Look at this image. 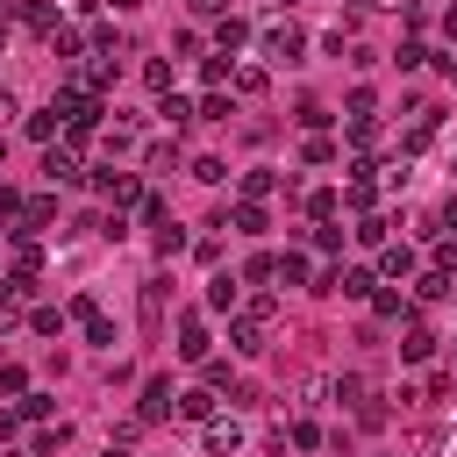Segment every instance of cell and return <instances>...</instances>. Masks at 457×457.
<instances>
[{
  "label": "cell",
  "mask_w": 457,
  "mask_h": 457,
  "mask_svg": "<svg viewBox=\"0 0 457 457\" xmlns=\"http://www.w3.org/2000/svg\"><path fill=\"white\" fill-rule=\"evenodd\" d=\"M271 314H278V300H271V293H257L250 307H236V314H228V343H236L243 357H257V350H264V336H271Z\"/></svg>",
  "instance_id": "cell-1"
},
{
  "label": "cell",
  "mask_w": 457,
  "mask_h": 457,
  "mask_svg": "<svg viewBox=\"0 0 457 457\" xmlns=\"http://www.w3.org/2000/svg\"><path fill=\"white\" fill-rule=\"evenodd\" d=\"M300 50H307V36H300L293 21H264V29H257V57H264V64H300Z\"/></svg>",
  "instance_id": "cell-2"
},
{
  "label": "cell",
  "mask_w": 457,
  "mask_h": 457,
  "mask_svg": "<svg viewBox=\"0 0 457 457\" xmlns=\"http://www.w3.org/2000/svg\"><path fill=\"white\" fill-rule=\"evenodd\" d=\"M79 171H86V164H79V143H64V136L43 143V179H50V186H79Z\"/></svg>",
  "instance_id": "cell-3"
},
{
  "label": "cell",
  "mask_w": 457,
  "mask_h": 457,
  "mask_svg": "<svg viewBox=\"0 0 457 457\" xmlns=\"http://www.w3.org/2000/svg\"><path fill=\"white\" fill-rule=\"evenodd\" d=\"M200 443H207L214 457H236V450H243V421H236V414H207V421H200Z\"/></svg>",
  "instance_id": "cell-4"
},
{
  "label": "cell",
  "mask_w": 457,
  "mask_h": 457,
  "mask_svg": "<svg viewBox=\"0 0 457 457\" xmlns=\"http://www.w3.org/2000/svg\"><path fill=\"white\" fill-rule=\"evenodd\" d=\"M93 186H100L114 207H136V200H143V179H136V171H114V164H100V171H93Z\"/></svg>",
  "instance_id": "cell-5"
},
{
  "label": "cell",
  "mask_w": 457,
  "mask_h": 457,
  "mask_svg": "<svg viewBox=\"0 0 457 457\" xmlns=\"http://www.w3.org/2000/svg\"><path fill=\"white\" fill-rule=\"evenodd\" d=\"M171 400H179V393H171V378H150V386H143V400H136V421H143V428H150V421H164V414H171Z\"/></svg>",
  "instance_id": "cell-6"
},
{
  "label": "cell",
  "mask_w": 457,
  "mask_h": 457,
  "mask_svg": "<svg viewBox=\"0 0 457 457\" xmlns=\"http://www.w3.org/2000/svg\"><path fill=\"white\" fill-rule=\"evenodd\" d=\"M179 357H186V364L214 357V343H207V321H200V314H186V321H179Z\"/></svg>",
  "instance_id": "cell-7"
},
{
  "label": "cell",
  "mask_w": 457,
  "mask_h": 457,
  "mask_svg": "<svg viewBox=\"0 0 457 457\" xmlns=\"http://www.w3.org/2000/svg\"><path fill=\"white\" fill-rule=\"evenodd\" d=\"M400 357H407V364H428V357H436V328L407 314V336H400Z\"/></svg>",
  "instance_id": "cell-8"
},
{
  "label": "cell",
  "mask_w": 457,
  "mask_h": 457,
  "mask_svg": "<svg viewBox=\"0 0 457 457\" xmlns=\"http://www.w3.org/2000/svg\"><path fill=\"white\" fill-rule=\"evenodd\" d=\"M214 407H221V393H214V386H186V393L171 400V414H186V421H207Z\"/></svg>",
  "instance_id": "cell-9"
},
{
  "label": "cell",
  "mask_w": 457,
  "mask_h": 457,
  "mask_svg": "<svg viewBox=\"0 0 457 457\" xmlns=\"http://www.w3.org/2000/svg\"><path fill=\"white\" fill-rule=\"evenodd\" d=\"M236 286H243L236 271H214V278H207V307H214V314H236V307H243V293H236Z\"/></svg>",
  "instance_id": "cell-10"
},
{
  "label": "cell",
  "mask_w": 457,
  "mask_h": 457,
  "mask_svg": "<svg viewBox=\"0 0 457 457\" xmlns=\"http://www.w3.org/2000/svg\"><path fill=\"white\" fill-rule=\"evenodd\" d=\"M164 300H171V278H143V328L150 336L164 328Z\"/></svg>",
  "instance_id": "cell-11"
},
{
  "label": "cell",
  "mask_w": 457,
  "mask_h": 457,
  "mask_svg": "<svg viewBox=\"0 0 457 457\" xmlns=\"http://www.w3.org/2000/svg\"><path fill=\"white\" fill-rule=\"evenodd\" d=\"M271 278H278V286H314V264H307V250H286V257L271 264Z\"/></svg>",
  "instance_id": "cell-12"
},
{
  "label": "cell",
  "mask_w": 457,
  "mask_h": 457,
  "mask_svg": "<svg viewBox=\"0 0 457 457\" xmlns=\"http://www.w3.org/2000/svg\"><path fill=\"white\" fill-rule=\"evenodd\" d=\"M228 228H243V236H264V228H271V214H264V200H243V207L228 214Z\"/></svg>",
  "instance_id": "cell-13"
},
{
  "label": "cell",
  "mask_w": 457,
  "mask_h": 457,
  "mask_svg": "<svg viewBox=\"0 0 457 457\" xmlns=\"http://www.w3.org/2000/svg\"><path fill=\"white\" fill-rule=\"evenodd\" d=\"M407 271H414V250L407 243H386L378 250V278H407Z\"/></svg>",
  "instance_id": "cell-14"
},
{
  "label": "cell",
  "mask_w": 457,
  "mask_h": 457,
  "mask_svg": "<svg viewBox=\"0 0 457 457\" xmlns=\"http://www.w3.org/2000/svg\"><path fill=\"white\" fill-rule=\"evenodd\" d=\"M371 314H378V321H400V314H414V307L400 300V286H371Z\"/></svg>",
  "instance_id": "cell-15"
},
{
  "label": "cell",
  "mask_w": 457,
  "mask_h": 457,
  "mask_svg": "<svg viewBox=\"0 0 457 457\" xmlns=\"http://www.w3.org/2000/svg\"><path fill=\"white\" fill-rule=\"evenodd\" d=\"M450 286H457V278H450V271H436V264H428V271H421V278H414V300H443V293H450Z\"/></svg>",
  "instance_id": "cell-16"
},
{
  "label": "cell",
  "mask_w": 457,
  "mask_h": 457,
  "mask_svg": "<svg viewBox=\"0 0 457 457\" xmlns=\"http://www.w3.org/2000/svg\"><path fill=\"white\" fill-rule=\"evenodd\" d=\"M21 21H29L36 36H57V7H50V0H36V7H21Z\"/></svg>",
  "instance_id": "cell-17"
},
{
  "label": "cell",
  "mask_w": 457,
  "mask_h": 457,
  "mask_svg": "<svg viewBox=\"0 0 457 457\" xmlns=\"http://www.w3.org/2000/svg\"><path fill=\"white\" fill-rule=\"evenodd\" d=\"M214 43H221V57H228V50H243V43H250V21H236V14H228V21L214 29Z\"/></svg>",
  "instance_id": "cell-18"
},
{
  "label": "cell",
  "mask_w": 457,
  "mask_h": 457,
  "mask_svg": "<svg viewBox=\"0 0 457 457\" xmlns=\"http://www.w3.org/2000/svg\"><path fill=\"white\" fill-rule=\"evenodd\" d=\"M307 214H314V221H336V214H343V193H328V186L307 193Z\"/></svg>",
  "instance_id": "cell-19"
},
{
  "label": "cell",
  "mask_w": 457,
  "mask_h": 457,
  "mask_svg": "<svg viewBox=\"0 0 457 457\" xmlns=\"http://www.w3.org/2000/svg\"><path fill=\"white\" fill-rule=\"evenodd\" d=\"M421 450H428V457H450V450H457V421H443V428H428V436H421Z\"/></svg>",
  "instance_id": "cell-20"
},
{
  "label": "cell",
  "mask_w": 457,
  "mask_h": 457,
  "mask_svg": "<svg viewBox=\"0 0 457 457\" xmlns=\"http://www.w3.org/2000/svg\"><path fill=\"white\" fill-rule=\"evenodd\" d=\"M328 121H336V114H328V107H321V100H300V129H307V136H321V129H328Z\"/></svg>",
  "instance_id": "cell-21"
},
{
  "label": "cell",
  "mask_w": 457,
  "mask_h": 457,
  "mask_svg": "<svg viewBox=\"0 0 457 457\" xmlns=\"http://www.w3.org/2000/svg\"><path fill=\"white\" fill-rule=\"evenodd\" d=\"M64 443H71V428H64V421H57V428H36V457H57Z\"/></svg>",
  "instance_id": "cell-22"
},
{
  "label": "cell",
  "mask_w": 457,
  "mask_h": 457,
  "mask_svg": "<svg viewBox=\"0 0 457 457\" xmlns=\"http://www.w3.org/2000/svg\"><path fill=\"white\" fill-rule=\"evenodd\" d=\"M193 179H200V186H221L228 164H221V157H193Z\"/></svg>",
  "instance_id": "cell-23"
},
{
  "label": "cell",
  "mask_w": 457,
  "mask_h": 457,
  "mask_svg": "<svg viewBox=\"0 0 457 457\" xmlns=\"http://www.w3.org/2000/svg\"><path fill=\"white\" fill-rule=\"evenodd\" d=\"M278 186V171H243V200H264Z\"/></svg>",
  "instance_id": "cell-24"
},
{
  "label": "cell",
  "mask_w": 457,
  "mask_h": 457,
  "mask_svg": "<svg viewBox=\"0 0 457 457\" xmlns=\"http://www.w3.org/2000/svg\"><path fill=\"white\" fill-rule=\"evenodd\" d=\"M29 328H36V336H57V328H64V307H36Z\"/></svg>",
  "instance_id": "cell-25"
},
{
  "label": "cell",
  "mask_w": 457,
  "mask_h": 457,
  "mask_svg": "<svg viewBox=\"0 0 457 457\" xmlns=\"http://www.w3.org/2000/svg\"><path fill=\"white\" fill-rule=\"evenodd\" d=\"M336 400L357 407V400H364V371H343V378H336Z\"/></svg>",
  "instance_id": "cell-26"
},
{
  "label": "cell",
  "mask_w": 457,
  "mask_h": 457,
  "mask_svg": "<svg viewBox=\"0 0 457 457\" xmlns=\"http://www.w3.org/2000/svg\"><path fill=\"white\" fill-rule=\"evenodd\" d=\"M143 86H157V93H171V64H164V57H150V64H143Z\"/></svg>",
  "instance_id": "cell-27"
},
{
  "label": "cell",
  "mask_w": 457,
  "mask_h": 457,
  "mask_svg": "<svg viewBox=\"0 0 457 457\" xmlns=\"http://www.w3.org/2000/svg\"><path fill=\"white\" fill-rule=\"evenodd\" d=\"M300 157H307V164H328V157H336V143H328V136H307V143H300Z\"/></svg>",
  "instance_id": "cell-28"
},
{
  "label": "cell",
  "mask_w": 457,
  "mask_h": 457,
  "mask_svg": "<svg viewBox=\"0 0 457 457\" xmlns=\"http://www.w3.org/2000/svg\"><path fill=\"white\" fill-rule=\"evenodd\" d=\"M421 400H457V371H436V378H428V393H421Z\"/></svg>",
  "instance_id": "cell-29"
},
{
  "label": "cell",
  "mask_w": 457,
  "mask_h": 457,
  "mask_svg": "<svg viewBox=\"0 0 457 457\" xmlns=\"http://www.w3.org/2000/svg\"><path fill=\"white\" fill-rule=\"evenodd\" d=\"M236 93H264V64H243L236 71Z\"/></svg>",
  "instance_id": "cell-30"
},
{
  "label": "cell",
  "mask_w": 457,
  "mask_h": 457,
  "mask_svg": "<svg viewBox=\"0 0 457 457\" xmlns=\"http://www.w3.org/2000/svg\"><path fill=\"white\" fill-rule=\"evenodd\" d=\"M228 114H236V107H228L221 93H207V100H200V121H228Z\"/></svg>",
  "instance_id": "cell-31"
},
{
  "label": "cell",
  "mask_w": 457,
  "mask_h": 457,
  "mask_svg": "<svg viewBox=\"0 0 457 457\" xmlns=\"http://www.w3.org/2000/svg\"><path fill=\"white\" fill-rule=\"evenodd\" d=\"M157 114H164V121H171V129H179V121H193V107H186V100H179V93H164V107H157Z\"/></svg>",
  "instance_id": "cell-32"
},
{
  "label": "cell",
  "mask_w": 457,
  "mask_h": 457,
  "mask_svg": "<svg viewBox=\"0 0 457 457\" xmlns=\"http://www.w3.org/2000/svg\"><path fill=\"white\" fill-rule=\"evenodd\" d=\"M357 243H386V221L378 214H357Z\"/></svg>",
  "instance_id": "cell-33"
},
{
  "label": "cell",
  "mask_w": 457,
  "mask_h": 457,
  "mask_svg": "<svg viewBox=\"0 0 457 457\" xmlns=\"http://www.w3.org/2000/svg\"><path fill=\"white\" fill-rule=\"evenodd\" d=\"M314 250H321V257H336V250H343V228H328V221H321V228H314Z\"/></svg>",
  "instance_id": "cell-34"
},
{
  "label": "cell",
  "mask_w": 457,
  "mask_h": 457,
  "mask_svg": "<svg viewBox=\"0 0 457 457\" xmlns=\"http://www.w3.org/2000/svg\"><path fill=\"white\" fill-rule=\"evenodd\" d=\"M271 264H278V257H264V250H257V257L243 264V278H250V286H264V278H271Z\"/></svg>",
  "instance_id": "cell-35"
},
{
  "label": "cell",
  "mask_w": 457,
  "mask_h": 457,
  "mask_svg": "<svg viewBox=\"0 0 457 457\" xmlns=\"http://www.w3.org/2000/svg\"><path fill=\"white\" fill-rule=\"evenodd\" d=\"M86 336H93V343H107V350H114V321H107V314H86Z\"/></svg>",
  "instance_id": "cell-36"
},
{
  "label": "cell",
  "mask_w": 457,
  "mask_h": 457,
  "mask_svg": "<svg viewBox=\"0 0 457 457\" xmlns=\"http://www.w3.org/2000/svg\"><path fill=\"white\" fill-rule=\"evenodd\" d=\"M200 364H207V386H214V393H236V386H228V364H221V357H200Z\"/></svg>",
  "instance_id": "cell-37"
},
{
  "label": "cell",
  "mask_w": 457,
  "mask_h": 457,
  "mask_svg": "<svg viewBox=\"0 0 457 457\" xmlns=\"http://www.w3.org/2000/svg\"><path fill=\"white\" fill-rule=\"evenodd\" d=\"M436 228H443V236H457V193L443 200V214H436Z\"/></svg>",
  "instance_id": "cell-38"
},
{
  "label": "cell",
  "mask_w": 457,
  "mask_h": 457,
  "mask_svg": "<svg viewBox=\"0 0 457 457\" xmlns=\"http://www.w3.org/2000/svg\"><path fill=\"white\" fill-rule=\"evenodd\" d=\"M14 114H21V107H14V93H7V86H0V129H7V121H14Z\"/></svg>",
  "instance_id": "cell-39"
},
{
  "label": "cell",
  "mask_w": 457,
  "mask_h": 457,
  "mask_svg": "<svg viewBox=\"0 0 457 457\" xmlns=\"http://www.w3.org/2000/svg\"><path fill=\"white\" fill-rule=\"evenodd\" d=\"M186 7H193V14H221L228 0H186Z\"/></svg>",
  "instance_id": "cell-40"
},
{
  "label": "cell",
  "mask_w": 457,
  "mask_h": 457,
  "mask_svg": "<svg viewBox=\"0 0 457 457\" xmlns=\"http://www.w3.org/2000/svg\"><path fill=\"white\" fill-rule=\"evenodd\" d=\"M443 36H450V43H457V7H443Z\"/></svg>",
  "instance_id": "cell-41"
},
{
  "label": "cell",
  "mask_w": 457,
  "mask_h": 457,
  "mask_svg": "<svg viewBox=\"0 0 457 457\" xmlns=\"http://www.w3.org/2000/svg\"><path fill=\"white\" fill-rule=\"evenodd\" d=\"M443 79H450V86H457V57H443Z\"/></svg>",
  "instance_id": "cell-42"
},
{
  "label": "cell",
  "mask_w": 457,
  "mask_h": 457,
  "mask_svg": "<svg viewBox=\"0 0 457 457\" xmlns=\"http://www.w3.org/2000/svg\"><path fill=\"white\" fill-rule=\"evenodd\" d=\"M107 457H129V443H107Z\"/></svg>",
  "instance_id": "cell-43"
},
{
  "label": "cell",
  "mask_w": 457,
  "mask_h": 457,
  "mask_svg": "<svg viewBox=\"0 0 457 457\" xmlns=\"http://www.w3.org/2000/svg\"><path fill=\"white\" fill-rule=\"evenodd\" d=\"M357 7H393V0H357Z\"/></svg>",
  "instance_id": "cell-44"
},
{
  "label": "cell",
  "mask_w": 457,
  "mask_h": 457,
  "mask_svg": "<svg viewBox=\"0 0 457 457\" xmlns=\"http://www.w3.org/2000/svg\"><path fill=\"white\" fill-rule=\"evenodd\" d=\"M0 171H7V136H0Z\"/></svg>",
  "instance_id": "cell-45"
},
{
  "label": "cell",
  "mask_w": 457,
  "mask_h": 457,
  "mask_svg": "<svg viewBox=\"0 0 457 457\" xmlns=\"http://www.w3.org/2000/svg\"><path fill=\"white\" fill-rule=\"evenodd\" d=\"M450 171H457V157H450Z\"/></svg>",
  "instance_id": "cell-46"
}]
</instances>
